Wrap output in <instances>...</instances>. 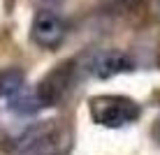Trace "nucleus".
Masks as SVG:
<instances>
[{
  "label": "nucleus",
  "instance_id": "1",
  "mask_svg": "<svg viewBox=\"0 0 160 155\" xmlns=\"http://www.w3.org/2000/svg\"><path fill=\"white\" fill-rule=\"evenodd\" d=\"M88 111L102 127H123L139 118V104L125 95H98L88 102Z\"/></svg>",
  "mask_w": 160,
  "mask_h": 155
},
{
  "label": "nucleus",
  "instance_id": "2",
  "mask_svg": "<svg viewBox=\"0 0 160 155\" xmlns=\"http://www.w3.org/2000/svg\"><path fill=\"white\" fill-rule=\"evenodd\" d=\"M74 76H77V63H63L53 67L35 88V95L40 97L42 107H56L63 102L72 90Z\"/></svg>",
  "mask_w": 160,
  "mask_h": 155
},
{
  "label": "nucleus",
  "instance_id": "3",
  "mask_svg": "<svg viewBox=\"0 0 160 155\" xmlns=\"http://www.w3.org/2000/svg\"><path fill=\"white\" fill-rule=\"evenodd\" d=\"M65 35H68V23L63 16H58L51 9H40L32 16V26H30V40L42 49H58L63 44Z\"/></svg>",
  "mask_w": 160,
  "mask_h": 155
},
{
  "label": "nucleus",
  "instance_id": "4",
  "mask_svg": "<svg viewBox=\"0 0 160 155\" xmlns=\"http://www.w3.org/2000/svg\"><path fill=\"white\" fill-rule=\"evenodd\" d=\"M84 65V72L98 76V79H112L116 74H123V72H130L135 65H132V58L128 53L118 51V49H100V51H91L88 58L81 60Z\"/></svg>",
  "mask_w": 160,
  "mask_h": 155
},
{
  "label": "nucleus",
  "instance_id": "5",
  "mask_svg": "<svg viewBox=\"0 0 160 155\" xmlns=\"http://www.w3.org/2000/svg\"><path fill=\"white\" fill-rule=\"evenodd\" d=\"M7 107L12 109L14 114H19V116H32V114L40 111V109H44L42 102H40V97L35 95V90H32V88L28 90L26 86L7 99Z\"/></svg>",
  "mask_w": 160,
  "mask_h": 155
},
{
  "label": "nucleus",
  "instance_id": "6",
  "mask_svg": "<svg viewBox=\"0 0 160 155\" xmlns=\"http://www.w3.org/2000/svg\"><path fill=\"white\" fill-rule=\"evenodd\" d=\"M26 84V76L21 70H2L0 72V99H9L14 93H19Z\"/></svg>",
  "mask_w": 160,
  "mask_h": 155
},
{
  "label": "nucleus",
  "instance_id": "7",
  "mask_svg": "<svg viewBox=\"0 0 160 155\" xmlns=\"http://www.w3.org/2000/svg\"><path fill=\"white\" fill-rule=\"evenodd\" d=\"M118 5H125V7H132V5H137L139 0H116Z\"/></svg>",
  "mask_w": 160,
  "mask_h": 155
},
{
  "label": "nucleus",
  "instance_id": "8",
  "mask_svg": "<svg viewBox=\"0 0 160 155\" xmlns=\"http://www.w3.org/2000/svg\"><path fill=\"white\" fill-rule=\"evenodd\" d=\"M153 132H156V139H158V143H160V118H158L156 127H153Z\"/></svg>",
  "mask_w": 160,
  "mask_h": 155
}]
</instances>
